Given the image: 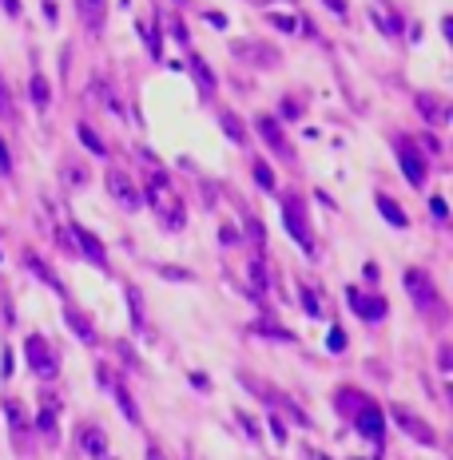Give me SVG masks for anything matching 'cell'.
Masks as SVG:
<instances>
[{
    "label": "cell",
    "mask_w": 453,
    "mask_h": 460,
    "mask_svg": "<svg viewBox=\"0 0 453 460\" xmlns=\"http://www.w3.org/2000/svg\"><path fill=\"white\" fill-rule=\"evenodd\" d=\"M0 111H8V95H4V88H0Z\"/></svg>",
    "instance_id": "cell-19"
},
{
    "label": "cell",
    "mask_w": 453,
    "mask_h": 460,
    "mask_svg": "<svg viewBox=\"0 0 453 460\" xmlns=\"http://www.w3.org/2000/svg\"><path fill=\"white\" fill-rule=\"evenodd\" d=\"M378 206H382V214H386V219H394V226H405V214H402V206H398V203H389L386 194H382Z\"/></svg>",
    "instance_id": "cell-13"
},
{
    "label": "cell",
    "mask_w": 453,
    "mask_h": 460,
    "mask_svg": "<svg viewBox=\"0 0 453 460\" xmlns=\"http://www.w3.org/2000/svg\"><path fill=\"white\" fill-rule=\"evenodd\" d=\"M108 190H112L115 199H119V206H128V210L144 203V199H139V190H135V183L128 179V171H124V167H112V171H108Z\"/></svg>",
    "instance_id": "cell-3"
},
{
    "label": "cell",
    "mask_w": 453,
    "mask_h": 460,
    "mask_svg": "<svg viewBox=\"0 0 453 460\" xmlns=\"http://www.w3.org/2000/svg\"><path fill=\"white\" fill-rule=\"evenodd\" d=\"M394 417H398V425L414 437V441H425V444H437V437H434V428L430 425H418V417H409V412H402V409H394Z\"/></svg>",
    "instance_id": "cell-8"
},
{
    "label": "cell",
    "mask_w": 453,
    "mask_h": 460,
    "mask_svg": "<svg viewBox=\"0 0 453 460\" xmlns=\"http://www.w3.org/2000/svg\"><path fill=\"white\" fill-rule=\"evenodd\" d=\"M72 230H76V238H80V246L88 250V258H92L96 266H104V262H108V254H104V246L92 238V230H84V226H72Z\"/></svg>",
    "instance_id": "cell-10"
},
{
    "label": "cell",
    "mask_w": 453,
    "mask_h": 460,
    "mask_svg": "<svg viewBox=\"0 0 453 460\" xmlns=\"http://www.w3.org/2000/svg\"><path fill=\"white\" fill-rule=\"evenodd\" d=\"M398 159H402V167H405V179L414 183V187H421L425 183V174H430V167H425V159L409 147L405 139H398Z\"/></svg>",
    "instance_id": "cell-5"
},
{
    "label": "cell",
    "mask_w": 453,
    "mask_h": 460,
    "mask_svg": "<svg viewBox=\"0 0 453 460\" xmlns=\"http://www.w3.org/2000/svg\"><path fill=\"white\" fill-rule=\"evenodd\" d=\"M80 4V16H84V24L92 32L104 28V8H108V0H76Z\"/></svg>",
    "instance_id": "cell-9"
},
{
    "label": "cell",
    "mask_w": 453,
    "mask_h": 460,
    "mask_svg": "<svg viewBox=\"0 0 453 460\" xmlns=\"http://www.w3.org/2000/svg\"><path fill=\"white\" fill-rule=\"evenodd\" d=\"M255 179H259L262 187H275V174L267 171V163H255Z\"/></svg>",
    "instance_id": "cell-16"
},
{
    "label": "cell",
    "mask_w": 453,
    "mask_h": 460,
    "mask_svg": "<svg viewBox=\"0 0 453 460\" xmlns=\"http://www.w3.org/2000/svg\"><path fill=\"white\" fill-rule=\"evenodd\" d=\"M223 127L231 131V139H235V143H243V139H247V135H243V123H239L235 115H223Z\"/></svg>",
    "instance_id": "cell-15"
},
{
    "label": "cell",
    "mask_w": 453,
    "mask_h": 460,
    "mask_svg": "<svg viewBox=\"0 0 453 460\" xmlns=\"http://www.w3.org/2000/svg\"><path fill=\"white\" fill-rule=\"evenodd\" d=\"M80 139H84V147H88V151H96V155H104V143L96 139V131H92L88 123H80Z\"/></svg>",
    "instance_id": "cell-14"
},
{
    "label": "cell",
    "mask_w": 453,
    "mask_h": 460,
    "mask_svg": "<svg viewBox=\"0 0 453 460\" xmlns=\"http://www.w3.org/2000/svg\"><path fill=\"white\" fill-rule=\"evenodd\" d=\"M259 131L267 135V143H271L275 151H287V147H282V135H278V123H275V119H259Z\"/></svg>",
    "instance_id": "cell-12"
},
{
    "label": "cell",
    "mask_w": 453,
    "mask_h": 460,
    "mask_svg": "<svg viewBox=\"0 0 453 460\" xmlns=\"http://www.w3.org/2000/svg\"><path fill=\"white\" fill-rule=\"evenodd\" d=\"M76 444H80V452L88 460H108V432H104L99 425H80Z\"/></svg>",
    "instance_id": "cell-2"
},
{
    "label": "cell",
    "mask_w": 453,
    "mask_h": 460,
    "mask_svg": "<svg viewBox=\"0 0 453 460\" xmlns=\"http://www.w3.org/2000/svg\"><path fill=\"white\" fill-rule=\"evenodd\" d=\"M350 310H354V314H362L366 321H378V317L386 314V301H382V298H366V294L350 290Z\"/></svg>",
    "instance_id": "cell-7"
},
{
    "label": "cell",
    "mask_w": 453,
    "mask_h": 460,
    "mask_svg": "<svg viewBox=\"0 0 453 460\" xmlns=\"http://www.w3.org/2000/svg\"><path fill=\"white\" fill-rule=\"evenodd\" d=\"M326 4H330V8H334L338 16H346V0H326Z\"/></svg>",
    "instance_id": "cell-18"
},
{
    "label": "cell",
    "mask_w": 453,
    "mask_h": 460,
    "mask_svg": "<svg viewBox=\"0 0 453 460\" xmlns=\"http://www.w3.org/2000/svg\"><path fill=\"white\" fill-rule=\"evenodd\" d=\"M0 171H4V174L12 171V155H8V147H4V139H0Z\"/></svg>",
    "instance_id": "cell-17"
},
{
    "label": "cell",
    "mask_w": 453,
    "mask_h": 460,
    "mask_svg": "<svg viewBox=\"0 0 453 460\" xmlns=\"http://www.w3.org/2000/svg\"><path fill=\"white\" fill-rule=\"evenodd\" d=\"M99 381H108V385H112V397L119 401V409L128 412V421H131V425H139V409H135V401L128 397V389H124V385H119V381L112 377V369H99Z\"/></svg>",
    "instance_id": "cell-6"
},
{
    "label": "cell",
    "mask_w": 453,
    "mask_h": 460,
    "mask_svg": "<svg viewBox=\"0 0 453 460\" xmlns=\"http://www.w3.org/2000/svg\"><path fill=\"white\" fill-rule=\"evenodd\" d=\"M28 365H32V373H40V377H52L56 369H60V361H56V353H52L48 337H28Z\"/></svg>",
    "instance_id": "cell-1"
},
{
    "label": "cell",
    "mask_w": 453,
    "mask_h": 460,
    "mask_svg": "<svg viewBox=\"0 0 453 460\" xmlns=\"http://www.w3.org/2000/svg\"><path fill=\"white\" fill-rule=\"evenodd\" d=\"M32 99H36V108H48L52 88H48V79L44 76H32Z\"/></svg>",
    "instance_id": "cell-11"
},
{
    "label": "cell",
    "mask_w": 453,
    "mask_h": 460,
    "mask_svg": "<svg viewBox=\"0 0 453 460\" xmlns=\"http://www.w3.org/2000/svg\"><path fill=\"white\" fill-rule=\"evenodd\" d=\"M282 214H287V226H291V234L310 250V242H314V238H310V222H307V210H302V199H298V194H291Z\"/></svg>",
    "instance_id": "cell-4"
}]
</instances>
